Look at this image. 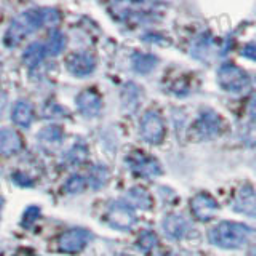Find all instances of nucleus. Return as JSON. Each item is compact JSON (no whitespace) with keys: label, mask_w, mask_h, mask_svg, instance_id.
Instances as JSON below:
<instances>
[{"label":"nucleus","mask_w":256,"mask_h":256,"mask_svg":"<svg viewBox=\"0 0 256 256\" xmlns=\"http://www.w3.org/2000/svg\"><path fill=\"white\" fill-rule=\"evenodd\" d=\"M45 24H48L46 8H30V10L21 13L10 24L5 34V44L10 48L18 46L28 36L34 34Z\"/></svg>","instance_id":"nucleus-1"},{"label":"nucleus","mask_w":256,"mask_h":256,"mask_svg":"<svg viewBox=\"0 0 256 256\" xmlns=\"http://www.w3.org/2000/svg\"><path fill=\"white\" fill-rule=\"evenodd\" d=\"M252 236L253 229L248 228L246 224L224 221L210 230L208 240L212 245L224 248V250H237V248L245 246Z\"/></svg>","instance_id":"nucleus-2"},{"label":"nucleus","mask_w":256,"mask_h":256,"mask_svg":"<svg viewBox=\"0 0 256 256\" xmlns=\"http://www.w3.org/2000/svg\"><path fill=\"white\" fill-rule=\"evenodd\" d=\"M218 84L229 93H242L250 88L252 80L242 68L236 64H222L218 70Z\"/></svg>","instance_id":"nucleus-3"},{"label":"nucleus","mask_w":256,"mask_h":256,"mask_svg":"<svg viewBox=\"0 0 256 256\" xmlns=\"http://www.w3.org/2000/svg\"><path fill=\"white\" fill-rule=\"evenodd\" d=\"M140 133L141 138L149 144H160L166 134V128L162 117L156 110H148L142 116L140 124Z\"/></svg>","instance_id":"nucleus-4"},{"label":"nucleus","mask_w":256,"mask_h":256,"mask_svg":"<svg viewBox=\"0 0 256 256\" xmlns=\"http://www.w3.org/2000/svg\"><path fill=\"white\" fill-rule=\"evenodd\" d=\"M125 162L132 172L140 176H144V178H156V176L162 174L160 164L154 157L146 156L144 152H133V154L125 158Z\"/></svg>","instance_id":"nucleus-5"},{"label":"nucleus","mask_w":256,"mask_h":256,"mask_svg":"<svg viewBox=\"0 0 256 256\" xmlns=\"http://www.w3.org/2000/svg\"><path fill=\"white\" fill-rule=\"evenodd\" d=\"M196 128V134L198 140H213L216 136H220L221 128H222V120L220 114H216L212 109H205L202 110L198 120L194 125Z\"/></svg>","instance_id":"nucleus-6"},{"label":"nucleus","mask_w":256,"mask_h":256,"mask_svg":"<svg viewBox=\"0 0 256 256\" xmlns=\"http://www.w3.org/2000/svg\"><path fill=\"white\" fill-rule=\"evenodd\" d=\"M93 236L86 229H70L60 237V250L68 254H77L92 242Z\"/></svg>","instance_id":"nucleus-7"},{"label":"nucleus","mask_w":256,"mask_h":256,"mask_svg":"<svg viewBox=\"0 0 256 256\" xmlns=\"http://www.w3.org/2000/svg\"><path fill=\"white\" fill-rule=\"evenodd\" d=\"M218 210H220L218 202L210 194H206V192H200V194L192 197L190 200V212L194 214V218L200 222H206L212 218H214Z\"/></svg>","instance_id":"nucleus-8"},{"label":"nucleus","mask_w":256,"mask_h":256,"mask_svg":"<svg viewBox=\"0 0 256 256\" xmlns=\"http://www.w3.org/2000/svg\"><path fill=\"white\" fill-rule=\"evenodd\" d=\"M108 221L112 228L118 230H130L136 224V213L124 202H117L109 208Z\"/></svg>","instance_id":"nucleus-9"},{"label":"nucleus","mask_w":256,"mask_h":256,"mask_svg":"<svg viewBox=\"0 0 256 256\" xmlns=\"http://www.w3.org/2000/svg\"><path fill=\"white\" fill-rule=\"evenodd\" d=\"M77 108L85 117H98L102 109V100L96 92L85 90L77 96Z\"/></svg>","instance_id":"nucleus-10"},{"label":"nucleus","mask_w":256,"mask_h":256,"mask_svg":"<svg viewBox=\"0 0 256 256\" xmlns=\"http://www.w3.org/2000/svg\"><path fill=\"white\" fill-rule=\"evenodd\" d=\"M162 229L165 232V236L172 240H181L184 238V236L188 234L189 230V224L188 221L180 214L170 213L166 214L164 221H162Z\"/></svg>","instance_id":"nucleus-11"},{"label":"nucleus","mask_w":256,"mask_h":256,"mask_svg":"<svg viewBox=\"0 0 256 256\" xmlns=\"http://www.w3.org/2000/svg\"><path fill=\"white\" fill-rule=\"evenodd\" d=\"M68 68L72 76L76 77H86L96 69V60L90 53H78L74 54L68 62Z\"/></svg>","instance_id":"nucleus-12"},{"label":"nucleus","mask_w":256,"mask_h":256,"mask_svg":"<svg viewBox=\"0 0 256 256\" xmlns=\"http://www.w3.org/2000/svg\"><path fill=\"white\" fill-rule=\"evenodd\" d=\"M22 148L21 136L12 128H0V154L10 157L18 154Z\"/></svg>","instance_id":"nucleus-13"},{"label":"nucleus","mask_w":256,"mask_h":256,"mask_svg":"<svg viewBox=\"0 0 256 256\" xmlns=\"http://www.w3.org/2000/svg\"><path fill=\"white\" fill-rule=\"evenodd\" d=\"M232 208H234L237 213H242V214L250 216V218H254L256 200H254V190L252 186H245L244 189H240V192L234 200V204H232Z\"/></svg>","instance_id":"nucleus-14"},{"label":"nucleus","mask_w":256,"mask_h":256,"mask_svg":"<svg viewBox=\"0 0 256 256\" xmlns=\"http://www.w3.org/2000/svg\"><path fill=\"white\" fill-rule=\"evenodd\" d=\"M124 204L130 208H141V210H150L152 208V197L142 188H133L125 194Z\"/></svg>","instance_id":"nucleus-15"},{"label":"nucleus","mask_w":256,"mask_h":256,"mask_svg":"<svg viewBox=\"0 0 256 256\" xmlns=\"http://www.w3.org/2000/svg\"><path fill=\"white\" fill-rule=\"evenodd\" d=\"M13 122L21 126V128H29L32 125V120H34V110H32V106L29 101H18L13 108Z\"/></svg>","instance_id":"nucleus-16"},{"label":"nucleus","mask_w":256,"mask_h":256,"mask_svg":"<svg viewBox=\"0 0 256 256\" xmlns=\"http://www.w3.org/2000/svg\"><path fill=\"white\" fill-rule=\"evenodd\" d=\"M157 56L154 54H148V53H140L136 52L132 56V64H133V69L138 72V74H149L156 68H157Z\"/></svg>","instance_id":"nucleus-17"},{"label":"nucleus","mask_w":256,"mask_h":256,"mask_svg":"<svg viewBox=\"0 0 256 256\" xmlns=\"http://www.w3.org/2000/svg\"><path fill=\"white\" fill-rule=\"evenodd\" d=\"M45 56H46L45 45L36 42V44H30L26 48V52H24V54H22V61L26 62L29 68H36L45 60Z\"/></svg>","instance_id":"nucleus-18"},{"label":"nucleus","mask_w":256,"mask_h":256,"mask_svg":"<svg viewBox=\"0 0 256 256\" xmlns=\"http://www.w3.org/2000/svg\"><path fill=\"white\" fill-rule=\"evenodd\" d=\"M37 140H40V142H44V144H48V146H58L64 140V132L58 125H50V126H45L44 130L37 134Z\"/></svg>","instance_id":"nucleus-19"},{"label":"nucleus","mask_w":256,"mask_h":256,"mask_svg":"<svg viewBox=\"0 0 256 256\" xmlns=\"http://www.w3.org/2000/svg\"><path fill=\"white\" fill-rule=\"evenodd\" d=\"M109 181V172L106 166L102 165H94L90 173H88V184H90V188L98 190L101 188H104Z\"/></svg>","instance_id":"nucleus-20"},{"label":"nucleus","mask_w":256,"mask_h":256,"mask_svg":"<svg viewBox=\"0 0 256 256\" xmlns=\"http://www.w3.org/2000/svg\"><path fill=\"white\" fill-rule=\"evenodd\" d=\"M140 100H141L140 86L134 85V84H126L124 88V93H122V101H124L125 109H128L130 112L134 110L136 108H138Z\"/></svg>","instance_id":"nucleus-21"},{"label":"nucleus","mask_w":256,"mask_h":256,"mask_svg":"<svg viewBox=\"0 0 256 256\" xmlns=\"http://www.w3.org/2000/svg\"><path fill=\"white\" fill-rule=\"evenodd\" d=\"M64 46H66V36L60 30H53L50 34V38H48V45L45 46L46 54L58 56L64 50Z\"/></svg>","instance_id":"nucleus-22"},{"label":"nucleus","mask_w":256,"mask_h":256,"mask_svg":"<svg viewBox=\"0 0 256 256\" xmlns=\"http://www.w3.org/2000/svg\"><path fill=\"white\" fill-rule=\"evenodd\" d=\"M210 50H212V38H210V36L202 34L200 37L196 38L190 53L194 54V58H197V60H205L206 54L210 53Z\"/></svg>","instance_id":"nucleus-23"},{"label":"nucleus","mask_w":256,"mask_h":256,"mask_svg":"<svg viewBox=\"0 0 256 256\" xmlns=\"http://www.w3.org/2000/svg\"><path fill=\"white\" fill-rule=\"evenodd\" d=\"M86 156H88L86 146L82 142H78L66 154V162L70 164V165H80L82 162H85Z\"/></svg>","instance_id":"nucleus-24"},{"label":"nucleus","mask_w":256,"mask_h":256,"mask_svg":"<svg viewBox=\"0 0 256 256\" xmlns=\"http://www.w3.org/2000/svg\"><path fill=\"white\" fill-rule=\"evenodd\" d=\"M158 245V237L154 230H144L138 237V248L142 252H150Z\"/></svg>","instance_id":"nucleus-25"},{"label":"nucleus","mask_w":256,"mask_h":256,"mask_svg":"<svg viewBox=\"0 0 256 256\" xmlns=\"http://www.w3.org/2000/svg\"><path fill=\"white\" fill-rule=\"evenodd\" d=\"M64 188H66L69 194H80V192H84V189L86 188V181L80 174H72Z\"/></svg>","instance_id":"nucleus-26"},{"label":"nucleus","mask_w":256,"mask_h":256,"mask_svg":"<svg viewBox=\"0 0 256 256\" xmlns=\"http://www.w3.org/2000/svg\"><path fill=\"white\" fill-rule=\"evenodd\" d=\"M40 208L38 206H29L26 212H24V216H22V226L24 228H30L32 224H34L37 220H38V216H40Z\"/></svg>","instance_id":"nucleus-27"},{"label":"nucleus","mask_w":256,"mask_h":256,"mask_svg":"<svg viewBox=\"0 0 256 256\" xmlns=\"http://www.w3.org/2000/svg\"><path fill=\"white\" fill-rule=\"evenodd\" d=\"M45 117L46 118H58V117H64L68 114L66 109H62L60 104H56V102H50L48 106L45 108Z\"/></svg>","instance_id":"nucleus-28"},{"label":"nucleus","mask_w":256,"mask_h":256,"mask_svg":"<svg viewBox=\"0 0 256 256\" xmlns=\"http://www.w3.org/2000/svg\"><path fill=\"white\" fill-rule=\"evenodd\" d=\"M242 56H245V58L248 60H254V45L253 44H248L244 50H242Z\"/></svg>","instance_id":"nucleus-29"},{"label":"nucleus","mask_w":256,"mask_h":256,"mask_svg":"<svg viewBox=\"0 0 256 256\" xmlns=\"http://www.w3.org/2000/svg\"><path fill=\"white\" fill-rule=\"evenodd\" d=\"M2 208H4V198H0V214H2Z\"/></svg>","instance_id":"nucleus-30"},{"label":"nucleus","mask_w":256,"mask_h":256,"mask_svg":"<svg viewBox=\"0 0 256 256\" xmlns=\"http://www.w3.org/2000/svg\"><path fill=\"white\" fill-rule=\"evenodd\" d=\"M157 256H176L174 253H164V254H157Z\"/></svg>","instance_id":"nucleus-31"},{"label":"nucleus","mask_w":256,"mask_h":256,"mask_svg":"<svg viewBox=\"0 0 256 256\" xmlns=\"http://www.w3.org/2000/svg\"><path fill=\"white\" fill-rule=\"evenodd\" d=\"M118 256H132V254H118Z\"/></svg>","instance_id":"nucleus-32"}]
</instances>
